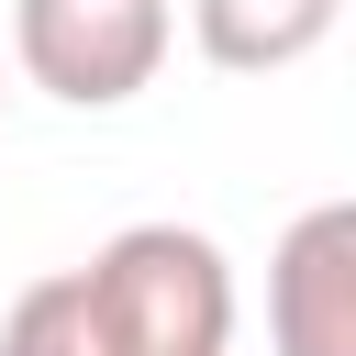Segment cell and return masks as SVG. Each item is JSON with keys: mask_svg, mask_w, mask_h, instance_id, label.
<instances>
[{"mask_svg": "<svg viewBox=\"0 0 356 356\" xmlns=\"http://www.w3.org/2000/svg\"><path fill=\"white\" fill-rule=\"evenodd\" d=\"M78 278H89L111 356H222L234 345V256L200 222H122Z\"/></svg>", "mask_w": 356, "mask_h": 356, "instance_id": "6da1fadb", "label": "cell"}, {"mask_svg": "<svg viewBox=\"0 0 356 356\" xmlns=\"http://www.w3.org/2000/svg\"><path fill=\"white\" fill-rule=\"evenodd\" d=\"M178 44V11L167 0H11V56L44 100L67 111H122L156 89Z\"/></svg>", "mask_w": 356, "mask_h": 356, "instance_id": "7a4b0ae2", "label": "cell"}, {"mask_svg": "<svg viewBox=\"0 0 356 356\" xmlns=\"http://www.w3.org/2000/svg\"><path fill=\"white\" fill-rule=\"evenodd\" d=\"M267 356H356V200H312L267 256Z\"/></svg>", "mask_w": 356, "mask_h": 356, "instance_id": "3957f363", "label": "cell"}, {"mask_svg": "<svg viewBox=\"0 0 356 356\" xmlns=\"http://www.w3.org/2000/svg\"><path fill=\"white\" fill-rule=\"evenodd\" d=\"M345 22V0H189V44L222 78H278L300 56H323Z\"/></svg>", "mask_w": 356, "mask_h": 356, "instance_id": "277c9868", "label": "cell"}, {"mask_svg": "<svg viewBox=\"0 0 356 356\" xmlns=\"http://www.w3.org/2000/svg\"><path fill=\"white\" fill-rule=\"evenodd\" d=\"M0 356H111V334H100V312H89V278H78V267L33 278V289L0 312Z\"/></svg>", "mask_w": 356, "mask_h": 356, "instance_id": "5b68a950", "label": "cell"}]
</instances>
